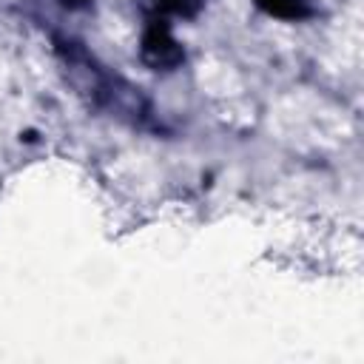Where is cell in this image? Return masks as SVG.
<instances>
[{
  "mask_svg": "<svg viewBox=\"0 0 364 364\" xmlns=\"http://www.w3.org/2000/svg\"><path fill=\"white\" fill-rule=\"evenodd\" d=\"M54 51L68 82L88 102V108L105 111L134 128H154V108L142 88L131 85L125 77L102 65L80 40L54 37Z\"/></svg>",
  "mask_w": 364,
  "mask_h": 364,
  "instance_id": "cell-1",
  "label": "cell"
},
{
  "mask_svg": "<svg viewBox=\"0 0 364 364\" xmlns=\"http://www.w3.org/2000/svg\"><path fill=\"white\" fill-rule=\"evenodd\" d=\"M139 60L151 71H173L185 63V48L173 37L168 17H148L139 40Z\"/></svg>",
  "mask_w": 364,
  "mask_h": 364,
  "instance_id": "cell-2",
  "label": "cell"
},
{
  "mask_svg": "<svg viewBox=\"0 0 364 364\" xmlns=\"http://www.w3.org/2000/svg\"><path fill=\"white\" fill-rule=\"evenodd\" d=\"M256 6L279 20H307L316 11L310 0H256Z\"/></svg>",
  "mask_w": 364,
  "mask_h": 364,
  "instance_id": "cell-3",
  "label": "cell"
},
{
  "mask_svg": "<svg viewBox=\"0 0 364 364\" xmlns=\"http://www.w3.org/2000/svg\"><path fill=\"white\" fill-rule=\"evenodd\" d=\"M139 6L148 17H168V14L196 17V11L205 6V0H139Z\"/></svg>",
  "mask_w": 364,
  "mask_h": 364,
  "instance_id": "cell-4",
  "label": "cell"
},
{
  "mask_svg": "<svg viewBox=\"0 0 364 364\" xmlns=\"http://www.w3.org/2000/svg\"><path fill=\"white\" fill-rule=\"evenodd\" d=\"M57 6H63V9H68V11H82V9H88L94 0H54Z\"/></svg>",
  "mask_w": 364,
  "mask_h": 364,
  "instance_id": "cell-5",
  "label": "cell"
}]
</instances>
